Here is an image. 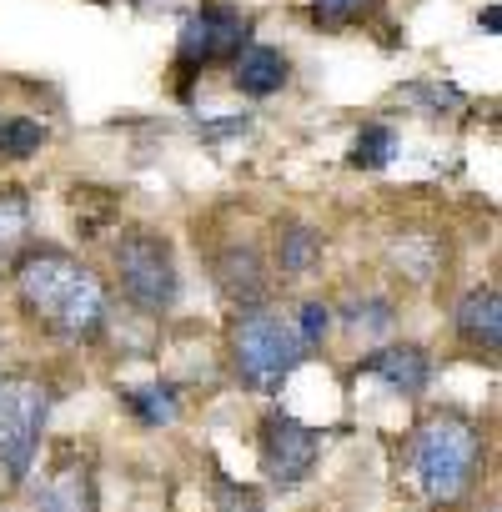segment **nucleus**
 I'll return each instance as SVG.
<instances>
[{
    "label": "nucleus",
    "mask_w": 502,
    "mask_h": 512,
    "mask_svg": "<svg viewBox=\"0 0 502 512\" xmlns=\"http://www.w3.org/2000/svg\"><path fill=\"white\" fill-rule=\"evenodd\" d=\"M16 297L36 322H46L61 337H91L106 322L101 282L76 262V256H66L56 246L26 251L16 262Z\"/></svg>",
    "instance_id": "f257e3e1"
},
{
    "label": "nucleus",
    "mask_w": 502,
    "mask_h": 512,
    "mask_svg": "<svg viewBox=\"0 0 502 512\" xmlns=\"http://www.w3.org/2000/svg\"><path fill=\"white\" fill-rule=\"evenodd\" d=\"M477 457H482L477 427L462 422V417H432L417 432V447H412L417 482L432 502H457L477 477Z\"/></svg>",
    "instance_id": "f03ea898"
},
{
    "label": "nucleus",
    "mask_w": 502,
    "mask_h": 512,
    "mask_svg": "<svg viewBox=\"0 0 502 512\" xmlns=\"http://www.w3.org/2000/svg\"><path fill=\"white\" fill-rule=\"evenodd\" d=\"M231 362H236V372H241L246 387L277 392L307 362V347H302V337H297L292 322H282L272 312H246L231 327Z\"/></svg>",
    "instance_id": "7ed1b4c3"
},
{
    "label": "nucleus",
    "mask_w": 502,
    "mask_h": 512,
    "mask_svg": "<svg viewBox=\"0 0 502 512\" xmlns=\"http://www.w3.org/2000/svg\"><path fill=\"white\" fill-rule=\"evenodd\" d=\"M116 282L131 307L166 312L176 302V251L156 231H126L116 241Z\"/></svg>",
    "instance_id": "20e7f679"
},
{
    "label": "nucleus",
    "mask_w": 502,
    "mask_h": 512,
    "mask_svg": "<svg viewBox=\"0 0 502 512\" xmlns=\"http://www.w3.org/2000/svg\"><path fill=\"white\" fill-rule=\"evenodd\" d=\"M46 412H51L46 382L21 377V372L0 377V467H6L16 482L31 472V457H36Z\"/></svg>",
    "instance_id": "39448f33"
},
{
    "label": "nucleus",
    "mask_w": 502,
    "mask_h": 512,
    "mask_svg": "<svg viewBox=\"0 0 502 512\" xmlns=\"http://www.w3.org/2000/svg\"><path fill=\"white\" fill-rule=\"evenodd\" d=\"M317 452H322V437L307 422H297L287 412H272L267 417V427H262V467H267V477L277 487L307 482L312 467H317Z\"/></svg>",
    "instance_id": "423d86ee"
},
{
    "label": "nucleus",
    "mask_w": 502,
    "mask_h": 512,
    "mask_svg": "<svg viewBox=\"0 0 502 512\" xmlns=\"http://www.w3.org/2000/svg\"><path fill=\"white\" fill-rule=\"evenodd\" d=\"M251 26L241 11L231 6H201L186 31H181V66H201V61H216V56H236L246 46Z\"/></svg>",
    "instance_id": "0eeeda50"
},
{
    "label": "nucleus",
    "mask_w": 502,
    "mask_h": 512,
    "mask_svg": "<svg viewBox=\"0 0 502 512\" xmlns=\"http://www.w3.org/2000/svg\"><path fill=\"white\" fill-rule=\"evenodd\" d=\"M457 332L467 347L477 352H497L502 347V302H497V287H472L457 307Z\"/></svg>",
    "instance_id": "6e6552de"
},
{
    "label": "nucleus",
    "mask_w": 502,
    "mask_h": 512,
    "mask_svg": "<svg viewBox=\"0 0 502 512\" xmlns=\"http://www.w3.org/2000/svg\"><path fill=\"white\" fill-rule=\"evenodd\" d=\"M287 56L282 51H272V46H241V56H236V86L246 91V96H277L282 86H287Z\"/></svg>",
    "instance_id": "1a4fd4ad"
},
{
    "label": "nucleus",
    "mask_w": 502,
    "mask_h": 512,
    "mask_svg": "<svg viewBox=\"0 0 502 512\" xmlns=\"http://www.w3.org/2000/svg\"><path fill=\"white\" fill-rule=\"evenodd\" d=\"M367 372L382 377L392 392H422L427 377H432V362H427L422 347H382V352H372Z\"/></svg>",
    "instance_id": "9d476101"
},
{
    "label": "nucleus",
    "mask_w": 502,
    "mask_h": 512,
    "mask_svg": "<svg viewBox=\"0 0 502 512\" xmlns=\"http://www.w3.org/2000/svg\"><path fill=\"white\" fill-rule=\"evenodd\" d=\"M31 512H91V477L86 467H61L31 497Z\"/></svg>",
    "instance_id": "9b49d317"
},
{
    "label": "nucleus",
    "mask_w": 502,
    "mask_h": 512,
    "mask_svg": "<svg viewBox=\"0 0 502 512\" xmlns=\"http://www.w3.org/2000/svg\"><path fill=\"white\" fill-rule=\"evenodd\" d=\"M221 287L236 297V302H257L262 297V262H257V251H251V246H231L226 256H221Z\"/></svg>",
    "instance_id": "f8f14e48"
},
{
    "label": "nucleus",
    "mask_w": 502,
    "mask_h": 512,
    "mask_svg": "<svg viewBox=\"0 0 502 512\" xmlns=\"http://www.w3.org/2000/svg\"><path fill=\"white\" fill-rule=\"evenodd\" d=\"M317 256H322V236L312 226H292L282 236V272L287 277H307L317 267Z\"/></svg>",
    "instance_id": "ddd939ff"
},
{
    "label": "nucleus",
    "mask_w": 502,
    "mask_h": 512,
    "mask_svg": "<svg viewBox=\"0 0 502 512\" xmlns=\"http://www.w3.org/2000/svg\"><path fill=\"white\" fill-rule=\"evenodd\" d=\"M31 231V201L21 191H0V256H11Z\"/></svg>",
    "instance_id": "4468645a"
},
{
    "label": "nucleus",
    "mask_w": 502,
    "mask_h": 512,
    "mask_svg": "<svg viewBox=\"0 0 502 512\" xmlns=\"http://www.w3.org/2000/svg\"><path fill=\"white\" fill-rule=\"evenodd\" d=\"M392 156H397V131H392V126H362V131H357V146H352V161H357V166L377 171V166H387Z\"/></svg>",
    "instance_id": "2eb2a0df"
},
{
    "label": "nucleus",
    "mask_w": 502,
    "mask_h": 512,
    "mask_svg": "<svg viewBox=\"0 0 502 512\" xmlns=\"http://www.w3.org/2000/svg\"><path fill=\"white\" fill-rule=\"evenodd\" d=\"M131 407L146 427H161V422H176V397L161 392V387H136L131 392Z\"/></svg>",
    "instance_id": "dca6fc26"
},
{
    "label": "nucleus",
    "mask_w": 502,
    "mask_h": 512,
    "mask_svg": "<svg viewBox=\"0 0 502 512\" xmlns=\"http://www.w3.org/2000/svg\"><path fill=\"white\" fill-rule=\"evenodd\" d=\"M41 141H46V131L36 126V121H0V151L6 156H31V151H41Z\"/></svg>",
    "instance_id": "f3484780"
},
{
    "label": "nucleus",
    "mask_w": 502,
    "mask_h": 512,
    "mask_svg": "<svg viewBox=\"0 0 502 512\" xmlns=\"http://www.w3.org/2000/svg\"><path fill=\"white\" fill-rule=\"evenodd\" d=\"M372 11V0H312V16L327 26H352Z\"/></svg>",
    "instance_id": "a211bd4d"
},
{
    "label": "nucleus",
    "mask_w": 502,
    "mask_h": 512,
    "mask_svg": "<svg viewBox=\"0 0 502 512\" xmlns=\"http://www.w3.org/2000/svg\"><path fill=\"white\" fill-rule=\"evenodd\" d=\"M327 327H332V307H322V302H307V307H302V317H297V337H302V347L312 352V347L327 337Z\"/></svg>",
    "instance_id": "6ab92c4d"
}]
</instances>
